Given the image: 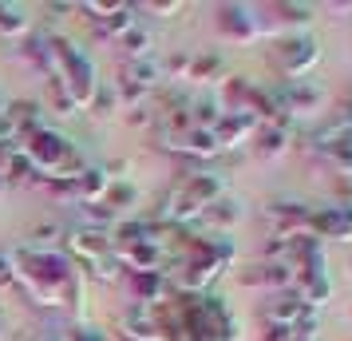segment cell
I'll return each instance as SVG.
<instances>
[{
	"label": "cell",
	"instance_id": "1",
	"mask_svg": "<svg viewBox=\"0 0 352 341\" xmlns=\"http://www.w3.org/2000/svg\"><path fill=\"white\" fill-rule=\"evenodd\" d=\"M16 258V286L28 290L40 309H72V318L83 325V274L67 250H40V246H20Z\"/></svg>",
	"mask_w": 352,
	"mask_h": 341
},
{
	"label": "cell",
	"instance_id": "2",
	"mask_svg": "<svg viewBox=\"0 0 352 341\" xmlns=\"http://www.w3.org/2000/svg\"><path fill=\"white\" fill-rule=\"evenodd\" d=\"M20 155L32 163V171L40 175V183L76 179L80 171H87V163L76 155V143H72L67 135H60V131H52V127L20 135Z\"/></svg>",
	"mask_w": 352,
	"mask_h": 341
},
{
	"label": "cell",
	"instance_id": "3",
	"mask_svg": "<svg viewBox=\"0 0 352 341\" xmlns=\"http://www.w3.org/2000/svg\"><path fill=\"white\" fill-rule=\"evenodd\" d=\"M67 254L72 258H87V262H99L111 254V238L103 230H72L67 234Z\"/></svg>",
	"mask_w": 352,
	"mask_h": 341
},
{
	"label": "cell",
	"instance_id": "4",
	"mask_svg": "<svg viewBox=\"0 0 352 341\" xmlns=\"http://www.w3.org/2000/svg\"><path fill=\"white\" fill-rule=\"evenodd\" d=\"M28 28H32V20L24 17L20 8H12V4H0V40H24V36H28Z\"/></svg>",
	"mask_w": 352,
	"mask_h": 341
},
{
	"label": "cell",
	"instance_id": "5",
	"mask_svg": "<svg viewBox=\"0 0 352 341\" xmlns=\"http://www.w3.org/2000/svg\"><path fill=\"white\" fill-rule=\"evenodd\" d=\"M131 28H135V17H131V8L127 4H119L111 17H103L99 20V32H107V36H127Z\"/></svg>",
	"mask_w": 352,
	"mask_h": 341
},
{
	"label": "cell",
	"instance_id": "6",
	"mask_svg": "<svg viewBox=\"0 0 352 341\" xmlns=\"http://www.w3.org/2000/svg\"><path fill=\"white\" fill-rule=\"evenodd\" d=\"M48 103H52V112H56V115H72V112H76L72 96L60 87V80H56V76H48Z\"/></svg>",
	"mask_w": 352,
	"mask_h": 341
},
{
	"label": "cell",
	"instance_id": "7",
	"mask_svg": "<svg viewBox=\"0 0 352 341\" xmlns=\"http://www.w3.org/2000/svg\"><path fill=\"white\" fill-rule=\"evenodd\" d=\"M115 218V211H107L103 203H87L83 207V230H103Z\"/></svg>",
	"mask_w": 352,
	"mask_h": 341
},
{
	"label": "cell",
	"instance_id": "8",
	"mask_svg": "<svg viewBox=\"0 0 352 341\" xmlns=\"http://www.w3.org/2000/svg\"><path fill=\"white\" fill-rule=\"evenodd\" d=\"M91 278H99V282H115V278H119V254H107V258L91 262Z\"/></svg>",
	"mask_w": 352,
	"mask_h": 341
},
{
	"label": "cell",
	"instance_id": "9",
	"mask_svg": "<svg viewBox=\"0 0 352 341\" xmlns=\"http://www.w3.org/2000/svg\"><path fill=\"white\" fill-rule=\"evenodd\" d=\"M16 139H20L16 119H12V112H8V103H0V143H16Z\"/></svg>",
	"mask_w": 352,
	"mask_h": 341
},
{
	"label": "cell",
	"instance_id": "10",
	"mask_svg": "<svg viewBox=\"0 0 352 341\" xmlns=\"http://www.w3.org/2000/svg\"><path fill=\"white\" fill-rule=\"evenodd\" d=\"M8 286H16V258H12V250L0 254V290H8Z\"/></svg>",
	"mask_w": 352,
	"mask_h": 341
},
{
	"label": "cell",
	"instance_id": "11",
	"mask_svg": "<svg viewBox=\"0 0 352 341\" xmlns=\"http://www.w3.org/2000/svg\"><path fill=\"white\" fill-rule=\"evenodd\" d=\"M67 341H107V333L96 329V325H72L67 329Z\"/></svg>",
	"mask_w": 352,
	"mask_h": 341
},
{
	"label": "cell",
	"instance_id": "12",
	"mask_svg": "<svg viewBox=\"0 0 352 341\" xmlns=\"http://www.w3.org/2000/svg\"><path fill=\"white\" fill-rule=\"evenodd\" d=\"M119 44H123V48H127L131 56H139V52H143V44H146V40H143V32H135V28H131L127 36H119Z\"/></svg>",
	"mask_w": 352,
	"mask_h": 341
},
{
	"label": "cell",
	"instance_id": "13",
	"mask_svg": "<svg viewBox=\"0 0 352 341\" xmlns=\"http://www.w3.org/2000/svg\"><path fill=\"white\" fill-rule=\"evenodd\" d=\"M16 151H20V139H16V143H0V179L8 175V159H12Z\"/></svg>",
	"mask_w": 352,
	"mask_h": 341
},
{
	"label": "cell",
	"instance_id": "14",
	"mask_svg": "<svg viewBox=\"0 0 352 341\" xmlns=\"http://www.w3.org/2000/svg\"><path fill=\"white\" fill-rule=\"evenodd\" d=\"M32 341H67V333H36Z\"/></svg>",
	"mask_w": 352,
	"mask_h": 341
},
{
	"label": "cell",
	"instance_id": "15",
	"mask_svg": "<svg viewBox=\"0 0 352 341\" xmlns=\"http://www.w3.org/2000/svg\"><path fill=\"white\" fill-rule=\"evenodd\" d=\"M0 341H4V322H0Z\"/></svg>",
	"mask_w": 352,
	"mask_h": 341
}]
</instances>
